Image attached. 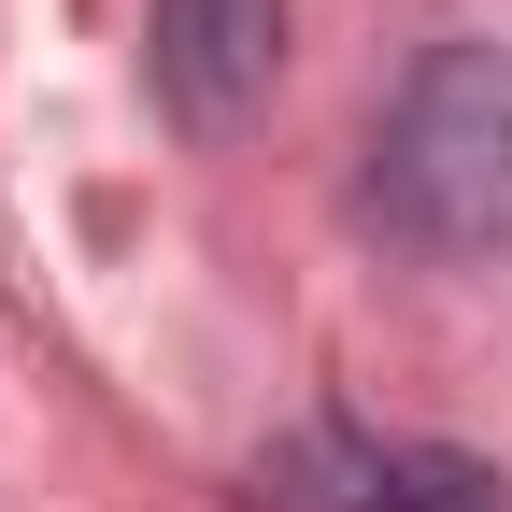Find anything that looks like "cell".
I'll return each mask as SVG.
<instances>
[{
  "label": "cell",
  "mask_w": 512,
  "mask_h": 512,
  "mask_svg": "<svg viewBox=\"0 0 512 512\" xmlns=\"http://www.w3.org/2000/svg\"><path fill=\"white\" fill-rule=\"evenodd\" d=\"M384 512H512V484L456 441H384Z\"/></svg>",
  "instance_id": "3957f363"
},
{
  "label": "cell",
  "mask_w": 512,
  "mask_h": 512,
  "mask_svg": "<svg viewBox=\"0 0 512 512\" xmlns=\"http://www.w3.org/2000/svg\"><path fill=\"white\" fill-rule=\"evenodd\" d=\"M271 72H285V0H157V100L185 128L228 143L271 100Z\"/></svg>",
  "instance_id": "7a4b0ae2"
},
{
  "label": "cell",
  "mask_w": 512,
  "mask_h": 512,
  "mask_svg": "<svg viewBox=\"0 0 512 512\" xmlns=\"http://www.w3.org/2000/svg\"><path fill=\"white\" fill-rule=\"evenodd\" d=\"M370 214L413 256L512 242V43H427L370 128Z\"/></svg>",
  "instance_id": "6da1fadb"
}]
</instances>
